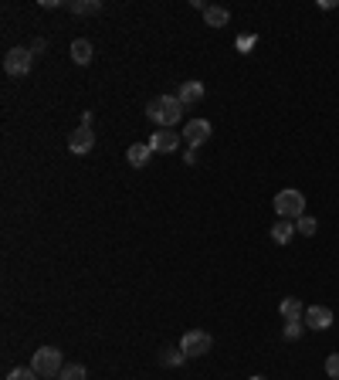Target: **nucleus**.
I'll return each instance as SVG.
<instances>
[{
  "instance_id": "nucleus-1",
  "label": "nucleus",
  "mask_w": 339,
  "mask_h": 380,
  "mask_svg": "<svg viewBox=\"0 0 339 380\" xmlns=\"http://www.w3.org/2000/svg\"><path fill=\"white\" fill-rule=\"evenodd\" d=\"M146 115H150L160 129H173L184 119V102L177 95H156L150 106H146Z\"/></svg>"
},
{
  "instance_id": "nucleus-2",
  "label": "nucleus",
  "mask_w": 339,
  "mask_h": 380,
  "mask_svg": "<svg viewBox=\"0 0 339 380\" xmlns=\"http://www.w3.org/2000/svg\"><path fill=\"white\" fill-rule=\"evenodd\" d=\"M275 214L285 217V221H299L305 214V194L295 187H285L275 194Z\"/></svg>"
},
{
  "instance_id": "nucleus-3",
  "label": "nucleus",
  "mask_w": 339,
  "mask_h": 380,
  "mask_svg": "<svg viewBox=\"0 0 339 380\" xmlns=\"http://www.w3.org/2000/svg\"><path fill=\"white\" fill-rule=\"evenodd\" d=\"M31 367H34V374H38L41 380H55L58 374H61V367H65L61 350H58V346H41L38 353L31 357Z\"/></svg>"
},
{
  "instance_id": "nucleus-4",
  "label": "nucleus",
  "mask_w": 339,
  "mask_h": 380,
  "mask_svg": "<svg viewBox=\"0 0 339 380\" xmlns=\"http://www.w3.org/2000/svg\"><path fill=\"white\" fill-rule=\"evenodd\" d=\"M31 61H34V51H31V48H11V51L4 55V72L20 78V75L31 72Z\"/></svg>"
},
{
  "instance_id": "nucleus-5",
  "label": "nucleus",
  "mask_w": 339,
  "mask_h": 380,
  "mask_svg": "<svg viewBox=\"0 0 339 380\" xmlns=\"http://www.w3.org/2000/svg\"><path fill=\"white\" fill-rule=\"evenodd\" d=\"M210 346H214V340H210V333H204V329H190V333H184V340H180L184 357H204V353H210Z\"/></svg>"
},
{
  "instance_id": "nucleus-6",
  "label": "nucleus",
  "mask_w": 339,
  "mask_h": 380,
  "mask_svg": "<svg viewBox=\"0 0 339 380\" xmlns=\"http://www.w3.org/2000/svg\"><path fill=\"white\" fill-rule=\"evenodd\" d=\"M210 136H214V129H210L207 119H190L187 126H184V143H187L190 150H197V146H204Z\"/></svg>"
},
{
  "instance_id": "nucleus-7",
  "label": "nucleus",
  "mask_w": 339,
  "mask_h": 380,
  "mask_svg": "<svg viewBox=\"0 0 339 380\" xmlns=\"http://www.w3.org/2000/svg\"><path fill=\"white\" fill-rule=\"evenodd\" d=\"M333 319H336V316H333V309H329V305H309V309H305V326H309V329H316V333L329 329Z\"/></svg>"
},
{
  "instance_id": "nucleus-8",
  "label": "nucleus",
  "mask_w": 339,
  "mask_h": 380,
  "mask_svg": "<svg viewBox=\"0 0 339 380\" xmlns=\"http://www.w3.org/2000/svg\"><path fill=\"white\" fill-rule=\"evenodd\" d=\"M92 146H95L92 126H78L75 133L68 136V150L75 153V156H85V153H92Z\"/></svg>"
},
{
  "instance_id": "nucleus-9",
  "label": "nucleus",
  "mask_w": 339,
  "mask_h": 380,
  "mask_svg": "<svg viewBox=\"0 0 339 380\" xmlns=\"http://www.w3.org/2000/svg\"><path fill=\"white\" fill-rule=\"evenodd\" d=\"M180 146V133H173V129H156L150 136V150L153 153H173Z\"/></svg>"
},
{
  "instance_id": "nucleus-10",
  "label": "nucleus",
  "mask_w": 339,
  "mask_h": 380,
  "mask_svg": "<svg viewBox=\"0 0 339 380\" xmlns=\"http://www.w3.org/2000/svg\"><path fill=\"white\" fill-rule=\"evenodd\" d=\"M150 143H129V150H126V160H129V167H136V170H143L146 163H150Z\"/></svg>"
},
{
  "instance_id": "nucleus-11",
  "label": "nucleus",
  "mask_w": 339,
  "mask_h": 380,
  "mask_svg": "<svg viewBox=\"0 0 339 380\" xmlns=\"http://www.w3.org/2000/svg\"><path fill=\"white\" fill-rule=\"evenodd\" d=\"M177 99H180L184 106H193V102H200V99H204V82H197V78L184 82V85H180V92H177Z\"/></svg>"
},
{
  "instance_id": "nucleus-12",
  "label": "nucleus",
  "mask_w": 339,
  "mask_h": 380,
  "mask_svg": "<svg viewBox=\"0 0 339 380\" xmlns=\"http://www.w3.org/2000/svg\"><path fill=\"white\" fill-rule=\"evenodd\" d=\"M282 316L285 323H299V319H305V305H302V299H295V296H288V299H282Z\"/></svg>"
},
{
  "instance_id": "nucleus-13",
  "label": "nucleus",
  "mask_w": 339,
  "mask_h": 380,
  "mask_svg": "<svg viewBox=\"0 0 339 380\" xmlns=\"http://www.w3.org/2000/svg\"><path fill=\"white\" fill-rule=\"evenodd\" d=\"M292 234H295V221H285V217H279V221L271 224V241H275V245H288V241H292Z\"/></svg>"
},
{
  "instance_id": "nucleus-14",
  "label": "nucleus",
  "mask_w": 339,
  "mask_h": 380,
  "mask_svg": "<svg viewBox=\"0 0 339 380\" xmlns=\"http://www.w3.org/2000/svg\"><path fill=\"white\" fill-rule=\"evenodd\" d=\"M72 61L75 65H89L92 61V41H85V38L72 41Z\"/></svg>"
},
{
  "instance_id": "nucleus-15",
  "label": "nucleus",
  "mask_w": 339,
  "mask_h": 380,
  "mask_svg": "<svg viewBox=\"0 0 339 380\" xmlns=\"http://www.w3.org/2000/svg\"><path fill=\"white\" fill-rule=\"evenodd\" d=\"M68 11L78 14V18H89V14H98V11H102V0H72Z\"/></svg>"
},
{
  "instance_id": "nucleus-16",
  "label": "nucleus",
  "mask_w": 339,
  "mask_h": 380,
  "mask_svg": "<svg viewBox=\"0 0 339 380\" xmlns=\"http://www.w3.org/2000/svg\"><path fill=\"white\" fill-rule=\"evenodd\" d=\"M204 20H207V27H224L227 20H231V14H227V7H207Z\"/></svg>"
},
{
  "instance_id": "nucleus-17",
  "label": "nucleus",
  "mask_w": 339,
  "mask_h": 380,
  "mask_svg": "<svg viewBox=\"0 0 339 380\" xmlns=\"http://www.w3.org/2000/svg\"><path fill=\"white\" fill-rule=\"evenodd\" d=\"M89 374H85V367L82 363H72V367H61V374H58V380H85Z\"/></svg>"
},
{
  "instance_id": "nucleus-18",
  "label": "nucleus",
  "mask_w": 339,
  "mask_h": 380,
  "mask_svg": "<svg viewBox=\"0 0 339 380\" xmlns=\"http://www.w3.org/2000/svg\"><path fill=\"white\" fill-rule=\"evenodd\" d=\"M295 231H299V234H305V238H312V234L319 231V224H316V217H305V214H302L299 221H295Z\"/></svg>"
},
{
  "instance_id": "nucleus-19",
  "label": "nucleus",
  "mask_w": 339,
  "mask_h": 380,
  "mask_svg": "<svg viewBox=\"0 0 339 380\" xmlns=\"http://www.w3.org/2000/svg\"><path fill=\"white\" fill-rule=\"evenodd\" d=\"M184 360H187L184 350H163V353H160V363H163V367H180Z\"/></svg>"
},
{
  "instance_id": "nucleus-20",
  "label": "nucleus",
  "mask_w": 339,
  "mask_h": 380,
  "mask_svg": "<svg viewBox=\"0 0 339 380\" xmlns=\"http://www.w3.org/2000/svg\"><path fill=\"white\" fill-rule=\"evenodd\" d=\"M7 380H41V377L34 374V367H14V370L7 374Z\"/></svg>"
},
{
  "instance_id": "nucleus-21",
  "label": "nucleus",
  "mask_w": 339,
  "mask_h": 380,
  "mask_svg": "<svg viewBox=\"0 0 339 380\" xmlns=\"http://www.w3.org/2000/svg\"><path fill=\"white\" fill-rule=\"evenodd\" d=\"M302 326H305L302 319H299V323H285L282 336H285V340H299V336H302Z\"/></svg>"
},
{
  "instance_id": "nucleus-22",
  "label": "nucleus",
  "mask_w": 339,
  "mask_h": 380,
  "mask_svg": "<svg viewBox=\"0 0 339 380\" xmlns=\"http://www.w3.org/2000/svg\"><path fill=\"white\" fill-rule=\"evenodd\" d=\"M326 374L333 380H339V353H329V357H326Z\"/></svg>"
},
{
  "instance_id": "nucleus-23",
  "label": "nucleus",
  "mask_w": 339,
  "mask_h": 380,
  "mask_svg": "<svg viewBox=\"0 0 339 380\" xmlns=\"http://www.w3.org/2000/svg\"><path fill=\"white\" fill-rule=\"evenodd\" d=\"M251 44H255V34H245V38H238V51H251Z\"/></svg>"
},
{
  "instance_id": "nucleus-24",
  "label": "nucleus",
  "mask_w": 339,
  "mask_h": 380,
  "mask_svg": "<svg viewBox=\"0 0 339 380\" xmlns=\"http://www.w3.org/2000/svg\"><path fill=\"white\" fill-rule=\"evenodd\" d=\"M44 48H48V41H44V38H38L34 44H31V51H34V55H38V51H44Z\"/></svg>"
},
{
  "instance_id": "nucleus-25",
  "label": "nucleus",
  "mask_w": 339,
  "mask_h": 380,
  "mask_svg": "<svg viewBox=\"0 0 339 380\" xmlns=\"http://www.w3.org/2000/svg\"><path fill=\"white\" fill-rule=\"evenodd\" d=\"M248 380H264V377H248Z\"/></svg>"
}]
</instances>
